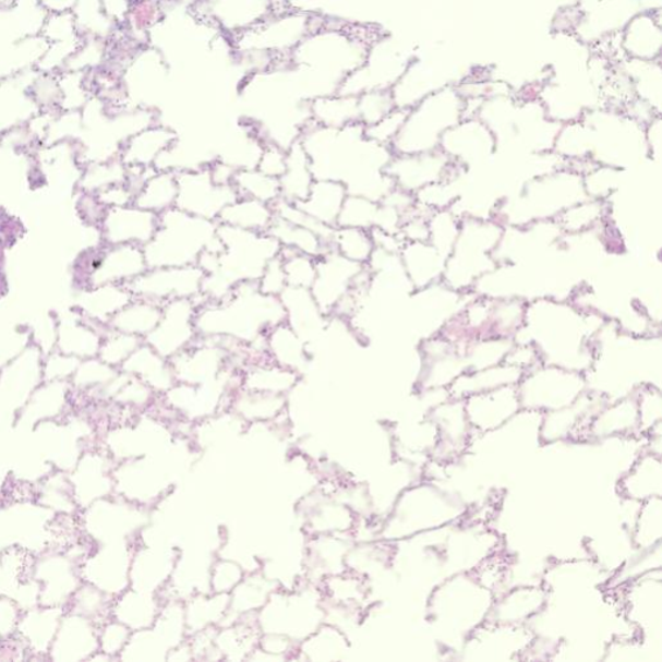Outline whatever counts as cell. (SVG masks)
Instances as JSON below:
<instances>
[{"mask_svg": "<svg viewBox=\"0 0 662 662\" xmlns=\"http://www.w3.org/2000/svg\"><path fill=\"white\" fill-rule=\"evenodd\" d=\"M330 248L347 261L364 266L372 255L373 242L365 229L336 227L332 236Z\"/></svg>", "mask_w": 662, "mask_h": 662, "instance_id": "obj_19", "label": "cell"}, {"mask_svg": "<svg viewBox=\"0 0 662 662\" xmlns=\"http://www.w3.org/2000/svg\"><path fill=\"white\" fill-rule=\"evenodd\" d=\"M148 268L196 266L205 251H221L218 221L173 207L159 215L158 229L143 248Z\"/></svg>", "mask_w": 662, "mask_h": 662, "instance_id": "obj_3", "label": "cell"}, {"mask_svg": "<svg viewBox=\"0 0 662 662\" xmlns=\"http://www.w3.org/2000/svg\"><path fill=\"white\" fill-rule=\"evenodd\" d=\"M159 215L137 206L122 207L111 220V237L117 245L144 248L158 229Z\"/></svg>", "mask_w": 662, "mask_h": 662, "instance_id": "obj_10", "label": "cell"}, {"mask_svg": "<svg viewBox=\"0 0 662 662\" xmlns=\"http://www.w3.org/2000/svg\"><path fill=\"white\" fill-rule=\"evenodd\" d=\"M316 278L311 294L326 317H332L334 309L347 292L357 285L362 272L361 264L347 261L337 251L329 249L316 260Z\"/></svg>", "mask_w": 662, "mask_h": 662, "instance_id": "obj_7", "label": "cell"}, {"mask_svg": "<svg viewBox=\"0 0 662 662\" xmlns=\"http://www.w3.org/2000/svg\"><path fill=\"white\" fill-rule=\"evenodd\" d=\"M266 351L270 360L284 366L306 360L305 341L287 322L277 324L267 332Z\"/></svg>", "mask_w": 662, "mask_h": 662, "instance_id": "obj_16", "label": "cell"}, {"mask_svg": "<svg viewBox=\"0 0 662 662\" xmlns=\"http://www.w3.org/2000/svg\"><path fill=\"white\" fill-rule=\"evenodd\" d=\"M178 139L177 132L169 128L149 125L132 137L125 158L132 166L153 167Z\"/></svg>", "mask_w": 662, "mask_h": 662, "instance_id": "obj_12", "label": "cell"}, {"mask_svg": "<svg viewBox=\"0 0 662 662\" xmlns=\"http://www.w3.org/2000/svg\"><path fill=\"white\" fill-rule=\"evenodd\" d=\"M347 196V186L340 181L316 179L309 197L298 206L311 218L334 228L337 227L339 214Z\"/></svg>", "mask_w": 662, "mask_h": 662, "instance_id": "obj_9", "label": "cell"}, {"mask_svg": "<svg viewBox=\"0 0 662 662\" xmlns=\"http://www.w3.org/2000/svg\"><path fill=\"white\" fill-rule=\"evenodd\" d=\"M267 233L274 237L281 248L294 249L299 253L316 257V260L326 253L327 250L332 249L316 233L310 231V229L285 220L276 214Z\"/></svg>", "mask_w": 662, "mask_h": 662, "instance_id": "obj_15", "label": "cell"}, {"mask_svg": "<svg viewBox=\"0 0 662 662\" xmlns=\"http://www.w3.org/2000/svg\"><path fill=\"white\" fill-rule=\"evenodd\" d=\"M288 149L274 143H264L256 169L266 176L280 179L287 169Z\"/></svg>", "mask_w": 662, "mask_h": 662, "instance_id": "obj_23", "label": "cell"}, {"mask_svg": "<svg viewBox=\"0 0 662 662\" xmlns=\"http://www.w3.org/2000/svg\"><path fill=\"white\" fill-rule=\"evenodd\" d=\"M197 309L198 303L192 299H177V301L165 303L161 318L155 330L144 339V344L167 360L176 358L198 338Z\"/></svg>", "mask_w": 662, "mask_h": 662, "instance_id": "obj_6", "label": "cell"}, {"mask_svg": "<svg viewBox=\"0 0 662 662\" xmlns=\"http://www.w3.org/2000/svg\"><path fill=\"white\" fill-rule=\"evenodd\" d=\"M280 301L287 313L285 322L298 333L306 346L310 341H316L330 322L320 310L310 289L288 287L280 296Z\"/></svg>", "mask_w": 662, "mask_h": 662, "instance_id": "obj_8", "label": "cell"}, {"mask_svg": "<svg viewBox=\"0 0 662 662\" xmlns=\"http://www.w3.org/2000/svg\"><path fill=\"white\" fill-rule=\"evenodd\" d=\"M275 219L274 207L261 201L237 198L219 215V225L245 229L256 233H267Z\"/></svg>", "mask_w": 662, "mask_h": 662, "instance_id": "obj_13", "label": "cell"}, {"mask_svg": "<svg viewBox=\"0 0 662 662\" xmlns=\"http://www.w3.org/2000/svg\"><path fill=\"white\" fill-rule=\"evenodd\" d=\"M178 198L177 173L157 170L136 193L134 205L161 215L176 207Z\"/></svg>", "mask_w": 662, "mask_h": 662, "instance_id": "obj_14", "label": "cell"}, {"mask_svg": "<svg viewBox=\"0 0 662 662\" xmlns=\"http://www.w3.org/2000/svg\"><path fill=\"white\" fill-rule=\"evenodd\" d=\"M163 305L155 302L145 301V299L136 298L135 304H129L121 317V330L130 336L142 338L143 340L155 330L159 318H161Z\"/></svg>", "mask_w": 662, "mask_h": 662, "instance_id": "obj_18", "label": "cell"}, {"mask_svg": "<svg viewBox=\"0 0 662 662\" xmlns=\"http://www.w3.org/2000/svg\"><path fill=\"white\" fill-rule=\"evenodd\" d=\"M177 180L176 207L186 214L198 216V218L216 221L222 208L239 198L232 185L215 183L208 166L178 172Z\"/></svg>", "mask_w": 662, "mask_h": 662, "instance_id": "obj_5", "label": "cell"}, {"mask_svg": "<svg viewBox=\"0 0 662 662\" xmlns=\"http://www.w3.org/2000/svg\"><path fill=\"white\" fill-rule=\"evenodd\" d=\"M285 320L280 298L263 294L256 282H241L221 301L198 305L196 329L201 338H228L253 346Z\"/></svg>", "mask_w": 662, "mask_h": 662, "instance_id": "obj_1", "label": "cell"}, {"mask_svg": "<svg viewBox=\"0 0 662 662\" xmlns=\"http://www.w3.org/2000/svg\"><path fill=\"white\" fill-rule=\"evenodd\" d=\"M205 276V272L197 264L185 267L149 268L131 282L130 290L135 298L159 305L177 299H192L200 305L205 302L202 297Z\"/></svg>", "mask_w": 662, "mask_h": 662, "instance_id": "obj_4", "label": "cell"}, {"mask_svg": "<svg viewBox=\"0 0 662 662\" xmlns=\"http://www.w3.org/2000/svg\"><path fill=\"white\" fill-rule=\"evenodd\" d=\"M374 218L373 204L366 197L348 194L341 207L337 227H351L365 229Z\"/></svg>", "mask_w": 662, "mask_h": 662, "instance_id": "obj_21", "label": "cell"}, {"mask_svg": "<svg viewBox=\"0 0 662 662\" xmlns=\"http://www.w3.org/2000/svg\"><path fill=\"white\" fill-rule=\"evenodd\" d=\"M256 285L263 294L280 298L284 290L288 288L287 276H285L280 256L277 255L268 262Z\"/></svg>", "mask_w": 662, "mask_h": 662, "instance_id": "obj_22", "label": "cell"}, {"mask_svg": "<svg viewBox=\"0 0 662 662\" xmlns=\"http://www.w3.org/2000/svg\"><path fill=\"white\" fill-rule=\"evenodd\" d=\"M288 287L311 289L316 278V257L299 253L290 248H281L280 254Z\"/></svg>", "mask_w": 662, "mask_h": 662, "instance_id": "obj_20", "label": "cell"}, {"mask_svg": "<svg viewBox=\"0 0 662 662\" xmlns=\"http://www.w3.org/2000/svg\"><path fill=\"white\" fill-rule=\"evenodd\" d=\"M222 250L218 266L205 276L202 297L205 302L221 301L241 282H256L269 261L280 254L281 245L268 233L219 225Z\"/></svg>", "mask_w": 662, "mask_h": 662, "instance_id": "obj_2", "label": "cell"}, {"mask_svg": "<svg viewBox=\"0 0 662 662\" xmlns=\"http://www.w3.org/2000/svg\"><path fill=\"white\" fill-rule=\"evenodd\" d=\"M232 186L239 198H250L274 206L281 200L280 181L257 169L237 170Z\"/></svg>", "mask_w": 662, "mask_h": 662, "instance_id": "obj_17", "label": "cell"}, {"mask_svg": "<svg viewBox=\"0 0 662 662\" xmlns=\"http://www.w3.org/2000/svg\"><path fill=\"white\" fill-rule=\"evenodd\" d=\"M44 10L51 13L71 12L75 4V0H39Z\"/></svg>", "mask_w": 662, "mask_h": 662, "instance_id": "obj_24", "label": "cell"}, {"mask_svg": "<svg viewBox=\"0 0 662 662\" xmlns=\"http://www.w3.org/2000/svg\"><path fill=\"white\" fill-rule=\"evenodd\" d=\"M311 159L301 142L297 141L288 149L287 169L280 181L281 200L289 204H302L309 197L311 188L315 183Z\"/></svg>", "mask_w": 662, "mask_h": 662, "instance_id": "obj_11", "label": "cell"}]
</instances>
